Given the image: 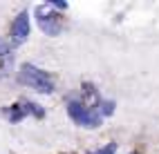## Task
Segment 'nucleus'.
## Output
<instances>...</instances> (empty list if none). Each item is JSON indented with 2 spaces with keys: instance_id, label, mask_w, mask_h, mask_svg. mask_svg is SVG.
<instances>
[{
  "instance_id": "6",
  "label": "nucleus",
  "mask_w": 159,
  "mask_h": 154,
  "mask_svg": "<svg viewBox=\"0 0 159 154\" xmlns=\"http://www.w3.org/2000/svg\"><path fill=\"white\" fill-rule=\"evenodd\" d=\"M25 112H27V109H20L18 105H14L11 109H5V114H7L9 118H11V121H20V118L25 116Z\"/></svg>"
},
{
  "instance_id": "3",
  "label": "nucleus",
  "mask_w": 159,
  "mask_h": 154,
  "mask_svg": "<svg viewBox=\"0 0 159 154\" xmlns=\"http://www.w3.org/2000/svg\"><path fill=\"white\" fill-rule=\"evenodd\" d=\"M67 112H70V116L76 121L79 125H83V127H99L101 125V114L92 112L90 107L83 105V103L72 101L70 105H67Z\"/></svg>"
},
{
  "instance_id": "5",
  "label": "nucleus",
  "mask_w": 159,
  "mask_h": 154,
  "mask_svg": "<svg viewBox=\"0 0 159 154\" xmlns=\"http://www.w3.org/2000/svg\"><path fill=\"white\" fill-rule=\"evenodd\" d=\"M9 65H11V51H9V45L0 38V76L7 74Z\"/></svg>"
},
{
  "instance_id": "8",
  "label": "nucleus",
  "mask_w": 159,
  "mask_h": 154,
  "mask_svg": "<svg viewBox=\"0 0 159 154\" xmlns=\"http://www.w3.org/2000/svg\"><path fill=\"white\" fill-rule=\"evenodd\" d=\"M101 107H103V114H112L114 112V103H101Z\"/></svg>"
},
{
  "instance_id": "1",
  "label": "nucleus",
  "mask_w": 159,
  "mask_h": 154,
  "mask_svg": "<svg viewBox=\"0 0 159 154\" xmlns=\"http://www.w3.org/2000/svg\"><path fill=\"white\" fill-rule=\"evenodd\" d=\"M18 78H20V83L29 85L31 89H36V92H43V94L54 92V83H52V78L47 76V71L38 69V67H34V65H23Z\"/></svg>"
},
{
  "instance_id": "2",
  "label": "nucleus",
  "mask_w": 159,
  "mask_h": 154,
  "mask_svg": "<svg viewBox=\"0 0 159 154\" xmlns=\"http://www.w3.org/2000/svg\"><path fill=\"white\" fill-rule=\"evenodd\" d=\"M52 9H54L52 5H40V7H36V16H38L40 29H43L47 36H56L63 29V18L58 14H54Z\"/></svg>"
},
{
  "instance_id": "7",
  "label": "nucleus",
  "mask_w": 159,
  "mask_h": 154,
  "mask_svg": "<svg viewBox=\"0 0 159 154\" xmlns=\"http://www.w3.org/2000/svg\"><path fill=\"white\" fill-rule=\"evenodd\" d=\"M114 150H116V145H114V143H110V145H105L103 150H97V152H90V154H114Z\"/></svg>"
},
{
  "instance_id": "4",
  "label": "nucleus",
  "mask_w": 159,
  "mask_h": 154,
  "mask_svg": "<svg viewBox=\"0 0 159 154\" xmlns=\"http://www.w3.org/2000/svg\"><path fill=\"white\" fill-rule=\"evenodd\" d=\"M27 36H29V14L20 11L18 18L14 20V25H11V40L16 45H23L27 40Z\"/></svg>"
}]
</instances>
